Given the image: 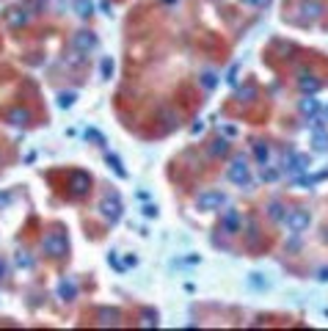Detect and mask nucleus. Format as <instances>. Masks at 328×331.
<instances>
[{
  "label": "nucleus",
  "instance_id": "nucleus-1",
  "mask_svg": "<svg viewBox=\"0 0 328 331\" xmlns=\"http://www.w3.org/2000/svg\"><path fill=\"white\" fill-rule=\"evenodd\" d=\"M42 248H44V254H50V257H64L66 251H69V240H66V235L64 232H47L44 235V240H42Z\"/></svg>",
  "mask_w": 328,
  "mask_h": 331
},
{
  "label": "nucleus",
  "instance_id": "nucleus-2",
  "mask_svg": "<svg viewBox=\"0 0 328 331\" xmlns=\"http://www.w3.org/2000/svg\"><path fill=\"white\" fill-rule=\"evenodd\" d=\"M226 205V193H221V191H204L196 196V207L204 213H215V210H221V207Z\"/></svg>",
  "mask_w": 328,
  "mask_h": 331
},
{
  "label": "nucleus",
  "instance_id": "nucleus-3",
  "mask_svg": "<svg viewBox=\"0 0 328 331\" xmlns=\"http://www.w3.org/2000/svg\"><path fill=\"white\" fill-rule=\"evenodd\" d=\"M121 213H124V207H121V199L116 193H108L105 199L99 201V215L105 221H111V224H116V221L121 218Z\"/></svg>",
  "mask_w": 328,
  "mask_h": 331
},
{
  "label": "nucleus",
  "instance_id": "nucleus-4",
  "mask_svg": "<svg viewBox=\"0 0 328 331\" xmlns=\"http://www.w3.org/2000/svg\"><path fill=\"white\" fill-rule=\"evenodd\" d=\"M226 177H229V182H235V185L248 188V185H251V171H248V163H245L243 158H235V160H232V166H229V171H226Z\"/></svg>",
  "mask_w": 328,
  "mask_h": 331
},
{
  "label": "nucleus",
  "instance_id": "nucleus-5",
  "mask_svg": "<svg viewBox=\"0 0 328 331\" xmlns=\"http://www.w3.org/2000/svg\"><path fill=\"white\" fill-rule=\"evenodd\" d=\"M97 44H99V39H97V33H91V31H78V33H72V50L83 53V56L94 53V50H97Z\"/></svg>",
  "mask_w": 328,
  "mask_h": 331
},
{
  "label": "nucleus",
  "instance_id": "nucleus-6",
  "mask_svg": "<svg viewBox=\"0 0 328 331\" xmlns=\"http://www.w3.org/2000/svg\"><path fill=\"white\" fill-rule=\"evenodd\" d=\"M282 224H287V229H290L292 235H300V232H306L312 224V218H309V213L306 210H290L284 215V221Z\"/></svg>",
  "mask_w": 328,
  "mask_h": 331
},
{
  "label": "nucleus",
  "instance_id": "nucleus-7",
  "mask_svg": "<svg viewBox=\"0 0 328 331\" xmlns=\"http://www.w3.org/2000/svg\"><path fill=\"white\" fill-rule=\"evenodd\" d=\"M312 166V160H309V155H300V152H292V155H287L284 158V171L287 174H300V171H306V168Z\"/></svg>",
  "mask_w": 328,
  "mask_h": 331
},
{
  "label": "nucleus",
  "instance_id": "nucleus-8",
  "mask_svg": "<svg viewBox=\"0 0 328 331\" xmlns=\"http://www.w3.org/2000/svg\"><path fill=\"white\" fill-rule=\"evenodd\" d=\"M33 6H36V0H33L31 6H22V9H9V11H6V22H9L11 28H22V25H28Z\"/></svg>",
  "mask_w": 328,
  "mask_h": 331
},
{
  "label": "nucleus",
  "instance_id": "nucleus-9",
  "mask_svg": "<svg viewBox=\"0 0 328 331\" xmlns=\"http://www.w3.org/2000/svg\"><path fill=\"white\" fill-rule=\"evenodd\" d=\"M240 226H243V221H240V215H237L235 207L223 210V215H221V232H226V235H237V232H240Z\"/></svg>",
  "mask_w": 328,
  "mask_h": 331
},
{
  "label": "nucleus",
  "instance_id": "nucleus-10",
  "mask_svg": "<svg viewBox=\"0 0 328 331\" xmlns=\"http://www.w3.org/2000/svg\"><path fill=\"white\" fill-rule=\"evenodd\" d=\"M69 188H72V196H83V193H88V188H91V177H88L86 171H72Z\"/></svg>",
  "mask_w": 328,
  "mask_h": 331
},
{
  "label": "nucleus",
  "instance_id": "nucleus-11",
  "mask_svg": "<svg viewBox=\"0 0 328 331\" xmlns=\"http://www.w3.org/2000/svg\"><path fill=\"white\" fill-rule=\"evenodd\" d=\"M298 89L304 94H317L320 91V80L312 75V72H300L298 75Z\"/></svg>",
  "mask_w": 328,
  "mask_h": 331
},
{
  "label": "nucleus",
  "instance_id": "nucleus-12",
  "mask_svg": "<svg viewBox=\"0 0 328 331\" xmlns=\"http://www.w3.org/2000/svg\"><path fill=\"white\" fill-rule=\"evenodd\" d=\"M58 298H64V301H72V298H78V285H74V279H64L58 285Z\"/></svg>",
  "mask_w": 328,
  "mask_h": 331
},
{
  "label": "nucleus",
  "instance_id": "nucleus-13",
  "mask_svg": "<svg viewBox=\"0 0 328 331\" xmlns=\"http://www.w3.org/2000/svg\"><path fill=\"white\" fill-rule=\"evenodd\" d=\"M9 121L14 127H25L31 121V113L25 111V108H14V111H9Z\"/></svg>",
  "mask_w": 328,
  "mask_h": 331
},
{
  "label": "nucleus",
  "instance_id": "nucleus-14",
  "mask_svg": "<svg viewBox=\"0 0 328 331\" xmlns=\"http://www.w3.org/2000/svg\"><path fill=\"white\" fill-rule=\"evenodd\" d=\"M284 215H287V207L282 205V201H270V205H268V218H270V221L282 224V221H284Z\"/></svg>",
  "mask_w": 328,
  "mask_h": 331
},
{
  "label": "nucleus",
  "instance_id": "nucleus-15",
  "mask_svg": "<svg viewBox=\"0 0 328 331\" xmlns=\"http://www.w3.org/2000/svg\"><path fill=\"white\" fill-rule=\"evenodd\" d=\"M300 9H304V14H306V17H312V19H314V17H320V14L325 11V9H323V3H317V0H304V3H300Z\"/></svg>",
  "mask_w": 328,
  "mask_h": 331
},
{
  "label": "nucleus",
  "instance_id": "nucleus-16",
  "mask_svg": "<svg viewBox=\"0 0 328 331\" xmlns=\"http://www.w3.org/2000/svg\"><path fill=\"white\" fill-rule=\"evenodd\" d=\"M312 149L314 152H328V133L325 130H317L312 136Z\"/></svg>",
  "mask_w": 328,
  "mask_h": 331
},
{
  "label": "nucleus",
  "instance_id": "nucleus-17",
  "mask_svg": "<svg viewBox=\"0 0 328 331\" xmlns=\"http://www.w3.org/2000/svg\"><path fill=\"white\" fill-rule=\"evenodd\" d=\"M119 309H99V323L102 326H116L119 323Z\"/></svg>",
  "mask_w": 328,
  "mask_h": 331
},
{
  "label": "nucleus",
  "instance_id": "nucleus-18",
  "mask_svg": "<svg viewBox=\"0 0 328 331\" xmlns=\"http://www.w3.org/2000/svg\"><path fill=\"white\" fill-rule=\"evenodd\" d=\"M317 111H320V103L314 97H304V99H300V113H304V116H314Z\"/></svg>",
  "mask_w": 328,
  "mask_h": 331
},
{
  "label": "nucleus",
  "instance_id": "nucleus-19",
  "mask_svg": "<svg viewBox=\"0 0 328 331\" xmlns=\"http://www.w3.org/2000/svg\"><path fill=\"white\" fill-rule=\"evenodd\" d=\"M74 14H78L80 19L91 17V14H94V6H91V0H74Z\"/></svg>",
  "mask_w": 328,
  "mask_h": 331
},
{
  "label": "nucleus",
  "instance_id": "nucleus-20",
  "mask_svg": "<svg viewBox=\"0 0 328 331\" xmlns=\"http://www.w3.org/2000/svg\"><path fill=\"white\" fill-rule=\"evenodd\" d=\"M254 158H257V163L259 166H268V160H270V149L265 144H257L254 146Z\"/></svg>",
  "mask_w": 328,
  "mask_h": 331
},
{
  "label": "nucleus",
  "instance_id": "nucleus-21",
  "mask_svg": "<svg viewBox=\"0 0 328 331\" xmlns=\"http://www.w3.org/2000/svg\"><path fill=\"white\" fill-rule=\"evenodd\" d=\"M74 99H78V94H74V91H61L58 94V108H72Z\"/></svg>",
  "mask_w": 328,
  "mask_h": 331
},
{
  "label": "nucleus",
  "instance_id": "nucleus-22",
  "mask_svg": "<svg viewBox=\"0 0 328 331\" xmlns=\"http://www.w3.org/2000/svg\"><path fill=\"white\" fill-rule=\"evenodd\" d=\"M105 160H108V166H111V168H113V171H116V174H119V177H121V180H124V177H127V171H124V166H121V160H119V158H116V155H108V158H105Z\"/></svg>",
  "mask_w": 328,
  "mask_h": 331
},
{
  "label": "nucleus",
  "instance_id": "nucleus-23",
  "mask_svg": "<svg viewBox=\"0 0 328 331\" xmlns=\"http://www.w3.org/2000/svg\"><path fill=\"white\" fill-rule=\"evenodd\" d=\"M99 72H102V80H111V75H113V61L111 58H102Z\"/></svg>",
  "mask_w": 328,
  "mask_h": 331
},
{
  "label": "nucleus",
  "instance_id": "nucleus-24",
  "mask_svg": "<svg viewBox=\"0 0 328 331\" xmlns=\"http://www.w3.org/2000/svg\"><path fill=\"white\" fill-rule=\"evenodd\" d=\"M226 149H229V144H226V141H223V138L213 141V146H210V152H213V155H223Z\"/></svg>",
  "mask_w": 328,
  "mask_h": 331
},
{
  "label": "nucleus",
  "instance_id": "nucleus-25",
  "mask_svg": "<svg viewBox=\"0 0 328 331\" xmlns=\"http://www.w3.org/2000/svg\"><path fill=\"white\" fill-rule=\"evenodd\" d=\"M17 265H19V268H33V260L28 257V251H19V254H17Z\"/></svg>",
  "mask_w": 328,
  "mask_h": 331
},
{
  "label": "nucleus",
  "instance_id": "nucleus-26",
  "mask_svg": "<svg viewBox=\"0 0 328 331\" xmlns=\"http://www.w3.org/2000/svg\"><path fill=\"white\" fill-rule=\"evenodd\" d=\"M262 180L265 182H276L279 180V171H276V168H262Z\"/></svg>",
  "mask_w": 328,
  "mask_h": 331
},
{
  "label": "nucleus",
  "instance_id": "nucleus-27",
  "mask_svg": "<svg viewBox=\"0 0 328 331\" xmlns=\"http://www.w3.org/2000/svg\"><path fill=\"white\" fill-rule=\"evenodd\" d=\"M243 3L251 9H265V6H270V0H243Z\"/></svg>",
  "mask_w": 328,
  "mask_h": 331
},
{
  "label": "nucleus",
  "instance_id": "nucleus-28",
  "mask_svg": "<svg viewBox=\"0 0 328 331\" xmlns=\"http://www.w3.org/2000/svg\"><path fill=\"white\" fill-rule=\"evenodd\" d=\"M69 64H72V66H80V64H83V53L72 50V56H69Z\"/></svg>",
  "mask_w": 328,
  "mask_h": 331
},
{
  "label": "nucleus",
  "instance_id": "nucleus-29",
  "mask_svg": "<svg viewBox=\"0 0 328 331\" xmlns=\"http://www.w3.org/2000/svg\"><path fill=\"white\" fill-rule=\"evenodd\" d=\"M143 326H157V315H152V312H146V315H143Z\"/></svg>",
  "mask_w": 328,
  "mask_h": 331
},
{
  "label": "nucleus",
  "instance_id": "nucleus-30",
  "mask_svg": "<svg viewBox=\"0 0 328 331\" xmlns=\"http://www.w3.org/2000/svg\"><path fill=\"white\" fill-rule=\"evenodd\" d=\"M204 86H207V89H213V86H215V75H213V72H204Z\"/></svg>",
  "mask_w": 328,
  "mask_h": 331
},
{
  "label": "nucleus",
  "instance_id": "nucleus-31",
  "mask_svg": "<svg viewBox=\"0 0 328 331\" xmlns=\"http://www.w3.org/2000/svg\"><path fill=\"white\" fill-rule=\"evenodd\" d=\"M240 97H248V99H251V97H257V89H254V86H245V89L240 91Z\"/></svg>",
  "mask_w": 328,
  "mask_h": 331
},
{
  "label": "nucleus",
  "instance_id": "nucleus-32",
  "mask_svg": "<svg viewBox=\"0 0 328 331\" xmlns=\"http://www.w3.org/2000/svg\"><path fill=\"white\" fill-rule=\"evenodd\" d=\"M86 138H91V141H97V144H102V136L97 130H86Z\"/></svg>",
  "mask_w": 328,
  "mask_h": 331
},
{
  "label": "nucleus",
  "instance_id": "nucleus-33",
  "mask_svg": "<svg viewBox=\"0 0 328 331\" xmlns=\"http://www.w3.org/2000/svg\"><path fill=\"white\" fill-rule=\"evenodd\" d=\"M143 215H146V218H152V215H157V207L155 205H146V207H143Z\"/></svg>",
  "mask_w": 328,
  "mask_h": 331
},
{
  "label": "nucleus",
  "instance_id": "nucleus-34",
  "mask_svg": "<svg viewBox=\"0 0 328 331\" xmlns=\"http://www.w3.org/2000/svg\"><path fill=\"white\" fill-rule=\"evenodd\" d=\"M317 279H320V282H328V268H320V273H317Z\"/></svg>",
  "mask_w": 328,
  "mask_h": 331
},
{
  "label": "nucleus",
  "instance_id": "nucleus-35",
  "mask_svg": "<svg viewBox=\"0 0 328 331\" xmlns=\"http://www.w3.org/2000/svg\"><path fill=\"white\" fill-rule=\"evenodd\" d=\"M9 201H11V196H9V193H0V207H6Z\"/></svg>",
  "mask_w": 328,
  "mask_h": 331
},
{
  "label": "nucleus",
  "instance_id": "nucleus-36",
  "mask_svg": "<svg viewBox=\"0 0 328 331\" xmlns=\"http://www.w3.org/2000/svg\"><path fill=\"white\" fill-rule=\"evenodd\" d=\"M99 9L105 11V14H111V3H108V0H102V3H99Z\"/></svg>",
  "mask_w": 328,
  "mask_h": 331
},
{
  "label": "nucleus",
  "instance_id": "nucleus-37",
  "mask_svg": "<svg viewBox=\"0 0 328 331\" xmlns=\"http://www.w3.org/2000/svg\"><path fill=\"white\" fill-rule=\"evenodd\" d=\"M3 276H6V262L0 260V279H3Z\"/></svg>",
  "mask_w": 328,
  "mask_h": 331
}]
</instances>
